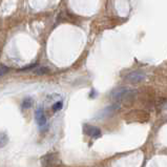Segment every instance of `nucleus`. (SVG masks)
Returning a JSON list of instances; mask_svg holds the SVG:
<instances>
[{
	"label": "nucleus",
	"instance_id": "f257e3e1",
	"mask_svg": "<svg viewBox=\"0 0 167 167\" xmlns=\"http://www.w3.org/2000/svg\"><path fill=\"white\" fill-rule=\"evenodd\" d=\"M136 95V92L133 89H129V88H119L116 92H114L112 94V98L114 100H117V101H120V100H125V99H129L133 97Z\"/></svg>",
	"mask_w": 167,
	"mask_h": 167
},
{
	"label": "nucleus",
	"instance_id": "f03ea898",
	"mask_svg": "<svg viewBox=\"0 0 167 167\" xmlns=\"http://www.w3.org/2000/svg\"><path fill=\"white\" fill-rule=\"evenodd\" d=\"M35 120L37 122L38 126L40 127H43L46 125V122H47V119H46V116L43 112L42 108H38L36 109L35 112Z\"/></svg>",
	"mask_w": 167,
	"mask_h": 167
},
{
	"label": "nucleus",
	"instance_id": "7ed1b4c3",
	"mask_svg": "<svg viewBox=\"0 0 167 167\" xmlns=\"http://www.w3.org/2000/svg\"><path fill=\"white\" fill-rule=\"evenodd\" d=\"M145 79V74L141 73V71H132V73L128 74L126 76V80L130 83H138Z\"/></svg>",
	"mask_w": 167,
	"mask_h": 167
},
{
	"label": "nucleus",
	"instance_id": "20e7f679",
	"mask_svg": "<svg viewBox=\"0 0 167 167\" xmlns=\"http://www.w3.org/2000/svg\"><path fill=\"white\" fill-rule=\"evenodd\" d=\"M84 129H85V132L87 133V135L91 136V137H92V138L97 139V138L101 137V130H100L98 127L88 126V125H85Z\"/></svg>",
	"mask_w": 167,
	"mask_h": 167
},
{
	"label": "nucleus",
	"instance_id": "39448f33",
	"mask_svg": "<svg viewBox=\"0 0 167 167\" xmlns=\"http://www.w3.org/2000/svg\"><path fill=\"white\" fill-rule=\"evenodd\" d=\"M33 104H34V100H33V98H31V97H27V98H25L22 101L21 106H22L23 109H29V108H31V107L33 106Z\"/></svg>",
	"mask_w": 167,
	"mask_h": 167
},
{
	"label": "nucleus",
	"instance_id": "423d86ee",
	"mask_svg": "<svg viewBox=\"0 0 167 167\" xmlns=\"http://www.w3.org/2000/svg\"><path fill=\"white\" fill-rule=\"evenodd\" d=\"M34 71L36 75L42 76V75H45V74L50 73V69H48V67H45V66H36Z\"/></svg>",
	"mask_w": 167,
	"mask_h": 167
},
{
	"label": "nucleus",
	"instance_id": "0eeeda50",
	"mask_svg": "<svg viewBox=\"0 0 167 167\" xmlns=\"http://www.w3.org/2000/svg\"><path fill=\"white\" fill-rule=\"evenodd\" d=\"M9 143V136L6 132H0V148L4 147Z\"/></svg>",
	"mask_w": 167,
	"mask_h": 167
},
{
	"label": "nucleus",
	"instance_id": "6e6552de",
	"mask_svg": "<svg viewBox=\"0 0 167 167\" xmlns=\"http://www.w3.org/2000/svg\"><path fill=\"white\" fill-rule=\"evenodd\" d=\"M62 106H63L62 101H57V102L54 103V105L52 106V109L54 110V112H59V110L62 108Z\"/></svg>",
	"mask_w": 167,
	"mask_h": 167
},
{
	"label": "nucleus",
	"instance_id": "1a4fd4ad",
	"mask_svg": "<svg viewBox=\"0 0 167 167\" xmlns=\"http://www.w3.org/2000/svg\"><path fill=\"white\" fill-rule=\"evenodd\" d=\"M7 71H9V67H7V66H6V65H1V66H0V77L6 75Z\"/></svg>",
	"mask_w": 167,
	"mask_h": 167
}]
</instances>
